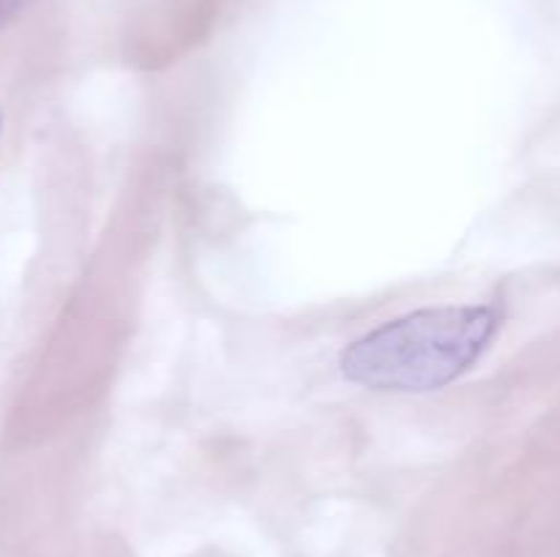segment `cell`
Wrapping results in <instances>:
<instances>
[{
	"label": "cell",
	"instance_id": "obj_2",
	"mask_svg": "<svg viewBox=\"0 0 560 557\" xmlns=\"http://www.w3.org/2000/svg\"><path fill=\"white\" fill-rule=\"evenodd\" d=\"M31 0H0V27L14 20Z\"/></svg>",
	"mask_w": 560,
	"mask_h": 557
},
{
	"label": "cell",
	"instance_id": "obj_1",
	"mask_svg": "<svg viewBox=\"0 0 560 557\" xmlns=\"http://www.w3.org/2000/svg\"><path fill=\"white\" fill-rule=\"evenodd\" d=\"M492 304L432 306L388 320L339 355L342 377L377 393H430L468 375L501 331Z\"/></svg>",
	"mask_w": 560,
	"mask_h": 557
},
{
	"label": "cell",
	"instance_id": "obj_3",
	"mask_svg": "<svg viewBox=\"0 0 560 557\" xmlns=\"http://www.w3.org/2000/svg\"><path fill=\"white\" fill-rule=\"evenodd\" d=\"M0 126H3V112H0Z\"/></svg>",
	"mask_w": 560,
	"mask_h": 557
}]
</instances>
